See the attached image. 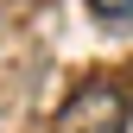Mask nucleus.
Returning a JSON list of instances; mask_svg holds the SVG:
<instances>
[{"instance_id":"nucleus-1","label":"nucleus","mask_w":133,"mask_h":133,"mask_svg":"<svg viewBox=\"0 0 133 133\" xmlns=\"http://www.w3.org/2000/svg\"><path fill=\"white\" fill-rule=\"evenodd\" d=\"M51 133H127V95L114 82H89V89H76L63 102Z\"/></svg>"},{"instance_id":"nucleus-2","label":"nucleus","mask_w":133,"mask_h":133,"mask_svg":"<svg viewBox=\"0 0 133 133\" xmlns=\"http://www.w3.org/2000/svg\"><path fill=\"white\" fill-rule=\"evenodd\" d=\"M89 6H95V19H108V25L133 19V0H89Z\"/></svg>"}]
</instances>
